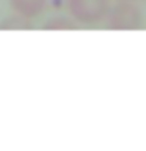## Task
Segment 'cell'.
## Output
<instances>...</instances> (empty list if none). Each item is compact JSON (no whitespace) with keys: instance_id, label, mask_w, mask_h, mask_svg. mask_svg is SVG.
I'll list each match as a JSON object with an SVG mask.
<instances>
[{"instance_id":"6da1fadb","label":"cell","mask_w":146,"mask_h":151,"mask_svg":"<svg viewBox=\"0 0 146 151\" xmlns=\"http://www.w3.org/2000/svg\"><path fill=\"white\" fill-rule=\"evenodd\" d=\"M70 11L82 22H96L107 11V0H69Z\"/></svg>"},{"instance_id":"7a4b0ae2","label":"cell","mask_w":146,"mask_h":151,"mask_svg":"<svg viewBox=\"0 0 146 151\" xmlns=\"http://www.w3.org/2000/svg\"><path fill=\"white\" fill-rule=\"evenodd\" d=\"M15 3V8L21 12H38L44 0H11Z\"/></svg>"}]
</instances>
